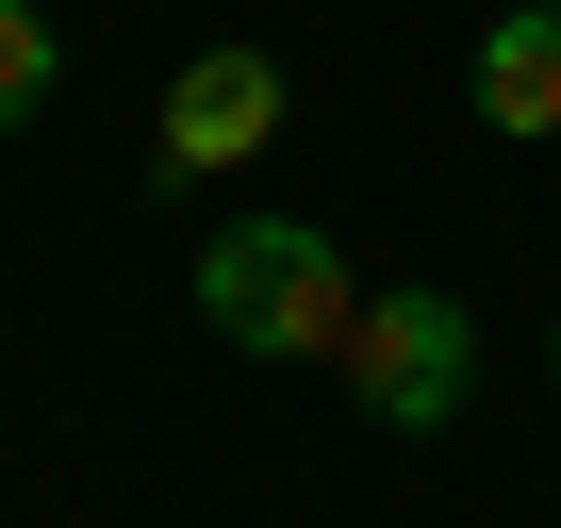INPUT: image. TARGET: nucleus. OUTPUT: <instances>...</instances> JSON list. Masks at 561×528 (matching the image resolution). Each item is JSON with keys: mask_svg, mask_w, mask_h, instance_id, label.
I'll use <instances>...</instances> for the list:
<instances>
[{"mask_svg": "<svg viewBox=\"0 0 561 528\" xmlns=\"http://www.w3.org/2000/svg\"><path fill=\"white\" fill-rule=\"evenodd\" d=\"M198 314H215V347H248V364H347L364 282H347V248H331V231L248 215V231L198 248Z\"/></svg>", "mask_w": 561, "mask_h": 528, "instance_id": "obj_1", "label": "nucleus"}, {"mask_svg": "<svg viewBox=\"0 0 561 528\" xmlns=\"http://www.w3.org/2000/svg\"><path fill=\"white\" fill-rule=\"evenodd\" d=\"M347 397H364L380 429H446V413L479 397V314H462L446 282H380L364 331H347Z\"/></svg>", "mask_w": 561, "mask_h": 528, "instance_id": "obj_2", "label": "nucleus"}, {"mask_svg": "<svg viewBox=\"0 0 561 528\" xmlns=\"http://www.w3.org/2000/svg\"><path fill=\"white\" fill-rule=\"evenodd\" d=\"M280 149V50H198L182 83H165V133H149V165L165 182H215V165H264Z\"/></svg>", "mask_w": 561, "mask_h": 528, "instance_id": "obj_3", "label": "nucleus"}, {"mask_svg": "<svg viewBox=\"0 0 561 528\" xmlns=\"http://www.w3.org/2000/svg\"><path fill=\"white\" fill-rule=\"evenodd\" d=\"M479 133H512V149L561 133V0H528V18L479 34Z\"/></svg>", "mask_w": 561, "mask_h": 528, "instance_id": "obj_4", "label": "nucleus"}, {"mask_svg": "<svg viewBox=\"0 0 561 528\" xmlns=\"http://www.w3.org/2000/svg\"><path fill=\"white\" fill-rule=\"evenodd\" d=\"M50 83H67L50 0H0V133H34V116H50Z\"/></svg>", "mask_w": 561, "mask_h": 528, "instance_id": "obj_5", "label": "nucleus"}]
</instances>
